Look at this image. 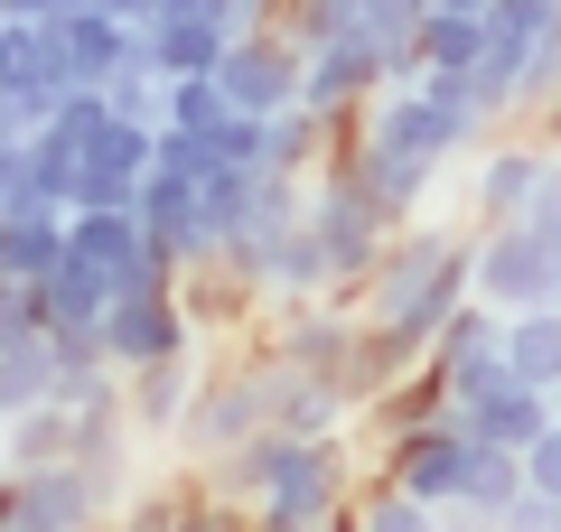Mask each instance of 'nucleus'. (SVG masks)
Wrapping results in <instances>:
<instances>
[{"instance_id": "nucleus-40", "label": "nucleus", "mask_w": 561, "mask_h": 532, "mask_svg": "<svg viewBox=\"0 0 561 532\" xmlns=\"http://www.w3.org/2000/svg\"><path fill=\"white\" fill-rule=\"evenodd\" d=\"M94 10H113V20H150V0H94Z\"/></svg>"}, {"instance_id": "nucleus-1", "label": "nucleus", "mask_w": 561, "mask_h": 532, "mask_svg": "<svg viewBox=\"0 0 561 532\" xmlns=\"http://www.w3.org/2000/svg\"><path fill=\"white\" fill-rule=\"evenodd\" d=\"M206 486L253 505V532H328L346 505H356V449L346 430L300 439V430H253L243 449L206 458Z\"/></svg>"}, {"instance_id": "nucleus-3", "label": "nucleus", "mask_w": 561, "mask_h": 532, "mask_svg": "<svg viewBox=\"0 0 561 532\" xmlns=\"http://www.w3.org/2000/svg\"><path fill=\"white\" fill-rule=\"evenodd\" d=\"M552 76H561V0H486V57H478L486 122L534 113Z\"/></svg>"}, {"instance_id": "nucleus-38", "label": "nucleus", "mask_w": 561, "mask_h": 532, "mask_svg": "<svg viewBox=\"0 0 561 532\" xmlns=\"http://www.w3.org/2000/svg\"><path fill=\"white\" fill-rule=\"evenodd\" d=\"M440 532H496V513H478V505H440Z\"/></svg>"}, {"instance_id": "nucleus-27", "label": "nucleus", "mask_w": 561, "mask_h": 532, "mask_svg": "<svg viewBox=\"0 0 561 532\" xmlns=\"http://www.w3.org/2000/svg\"><path fill=\"white\" fill-rule=\"evenodd\" d=\"M524 495V449H496V439H478V458H468V486H459V505H478V513H505Z\"/></svg>"}, {"instance_id": "nucleus-30", "label": "nucleus", "mask_w": 561, "mask_h": 532, "mask_svg": "<svg viewBox=\"0 0 561 532\" xmlns=\"http://www.w3.org/2000/svg\"><path fill=\"white\" fill-rule=\"evenodd\" d=\"M225 113H234V103H225V84H216V76H169V103H160L169 131H216Z\"/></svg>"}, {"instance_id": "nucleus-5", "label": "nucleus", "mask_w": 561, "mask_h": 532, "mask_svg": "<svg viewBox=\"0 0 561 532\" xmlns=\"http://www.w3.org/2000/svg\"><path fill=\"white\" fill-rule=\"evenodd\" d=\"M300 216H309V234H319V262H328V290H337V299H356L365 271H375V262L393 253V234H402L365 187H346V177H309Z\"/></svg>"}, {"instance_id": "nucleus-19", "label": "nucleus", "mask_w": 561, "mask_h": 532, "mask_svg": "<svg viewBox=\"0 0 561 532\" xmlns=\"http://www.w3.org/2000/svg\"><path fill=\"white\" fill-rule=\"evenodd\" d=\"M449 412H459V383H449L440 365H431V355H421L412 374H402L393 393H383L375 412H365V430L383 439V430H421V420H449Z\"/></svg>"}, {"instance_id": "nucleus-11", "label": "nucleus", "mask_w": 561, "mask_h": 532, "mask_svg": "<svg viewBox=\"0 0 561 532\" xmlns=\"http://www.w3.org/2000/svg\"><path fill=\"white\" fill-rule=\"evenodd\" d=\"M150 159H160V122H122L103 113V131L84 140V177H76V206H131L140 177H150ZM66 206V216H76Z\"/></svg>"}, {"instance_id": "nucleus-42", "label": "nucleus", "mask_w": 561, "mask_h": 532, "mask_svg": "<svg viewBox=\"0 0 561 532\" xmlns=\"http://www.w3.org/2000/svg\"><path fill=\"white\" fill-rule=\"evenodd\" d=\"M440 10H486V0H440Z\"/></svg>"}, {"instance_id": "nucleus-15", "label": "nucleus", "mask_w": 561, "mask_h": 532, "mask_svg": "<svg viewBox=\"0 0 561 532\" xmlns=\"http://www.w3.org/2000/svg\"><path fill=\"white\" fill-rule=\"evenodd\" d=\"M431 365H440V374L459 383V393H468L478 374H496V365H505V309H486V299L468 290L459 309H449L440 327H431Z\"/></svg>"}, {"instance_id": "nucleus-10", "label": "nucleus", "mask_w": 561, "mask_h": 532, "mask_svg": "<svg viewBox=\"0 0 561 532\" xmlns=\"http://www.w3.org/2000/svg\"><path fill=\"white\" fill-rule=\"evenodd\" d=\"M459 420H468V439H496V449H534L542 430H552V393H542L534 374H515V365H496V374H478L459 393Z\"/></svg>"}, {"instance_id": "nucleus-36", "label": "nucleus", "mask_w": 561, "mask_h": 532, "mask_svg": "<svg viewBox=\"0 0 561 532\" xmlns=\"http://www.w3.org/2000/svg\"><path fill=\"white\" fill-rule=\"evenodd\" d=\"M150 20H206V28H243V0H150Z\"/></svg>"}, {"instance_id": "nucleus-35", "label": "nucleus", "mask_w": 561, "mask_h": 532, "mask_svg": "<svg viewBox=\"0 0 561 532\" xmlns=\"http://www.w3.org/2000/svg\"><path fill=\"white\" fill-rule=\"evenodd\" d=\"M524 224H534L542 243H561V150L542 159V187H534V206H524Z\"/></svg>"}, {"instance_id": "nucleus-14", "label": "nucleus", "mask_w": 561, "mask_h": 532, "mask_svg": "<svg viewBox=\"0 0 561 532\" xmlns=\"http://www.w3.org/2000/svg\"><path fill=\"white\" fill-rule=\"evenodd\" d=\"M197 374H206V355H160V365H131L122 374V402H131V439H169L187 420V402H197Z\"/></svg>"}, {"instance_id": "nucleus-45", "label": "nucleus", "mask_w": 561, "mask_h": 532, "mask_svg": "<svg viewBox=\"0 0 561 532\" xmlns=\"http://www.w3.org/2000/svg\"><path fill=\"white\" fill-rule=\"evenodd\" d=\"M552 271H561V243H552Z\"/></svg>"}, {"instance_id": "nucleus-17", "label": "nucleus", "mask_w": 561, "mask_h": 532, "mask_svg": "<svg viewBox=\"0 0 561 532\" xmlns=\"http://www.w3.org/2000/svg\"><path fill=\"white\" fill-rule=\"evenodd\" d=\"M337 131L346 122H328V113H309V103H280V113H262V159L253 169H272V177H319L328 169V150H337Z\"/></svg>"}, {"instance_id": "nucleus-39", "label": "nucleus", "mask_w": 561, "mask_h": 532, "mask_svg": "<svg viewBox=\"0 0 561 532\" xmlns=\"http://www.w3.org/2000/svg\"><path fill=\"white\" fill-rule=\"evenodd\" d=\"M57 0H0V20H47Z\"/></svg>"}, {"instance_id": "nucleus-25", "label": "nucleus", "mask_w": 561, "mask_h": 532, "mask_svg": "<svg viewBox=\"0 0 561 532\" xmlns=\"http://www.w3.org/2000/svg\"><path fill=\"white\" fill-rule=\"evenodd\" d=\"M38 402H57V346H47V336H28V346H0V420L38 412Z\"/></svg>"}, {"instance_id": "nucleus-26", "label": "nucleus", "mask_w": 561, "mask_h": 532, "mask_svg": "<svg viewBox=\"0 0 561 532\" xmlns=\"http://www.w3.org/2000/svg\"><path fill=\"white\" fill-rule=\"evenodd\" d=\"M103 103H113L122 122H160V103H169V76L150 66V47H140V38H131V57H122L113 76H103Z\"/></svg>"}, {"instance_id": "nucleus-7", "label": "nucleus", "mask_w": 561, "mask_h": 532, "mask_svg": "<svg viewBox=\"0 0 561 532\" xmlns=\"http://www.w3.org/2000/svg\"><path fill=\"white\" fill-rule=\"evenodd\" d=\"M468 458H478V439H468V420H421V430H383L375 439V476L402 495H421V505H459L468 486Z\"/></svg>"}, {"instance_id": "nucleus-29", "label": "nucleus", "mask_w": 561, "mask_h": 532, "mask_svg": "<svg viewBox=\"0 0 561 532\" xmlns=\"http://www.w3.org/2000/svg\"><path fill=\"white\" fill-rule=\"evenodd\" d=\"M356 532H440V505H421V495H402V486H365L356 495Z\"/></svg>"}, {"instance_id": "nucleus-20", "label": "nucleus", "mask_w": 561, "mask_h": 532, "mask_svg": "<svg viewBox=\"0 0 561 532\" xmlns=\"http://www.w3.org/2000/svg\"><path fill=\"white\" fill-rule=\"evenodd\" d=\"M66 262V216L38 206V216H0V280H47Z\"/></svg>"}, {"instance_id": "nucleus-12", "label": "nucleus", "mask_w": 561, "mask_h": 532, "mask_svg": "<svg viewBox=\"0 0 561 532\" xmlns=\"http://www.w3.org/2000/svg\"><path fill=\"white\" fill-rule=\"evenodd\" d=\"M66 253L94 262L113 290H131V280H160V271H169V262L150 253V234H140L131 206H76V216H66ZM169 280H179V271H169Z\"/></svg>"}, {"instance_id": "nucleus-4", "label": "nucleus", "mask_w": 561, "mask_h": 532, "mask_svg": "<svg viewBox=\"0 0 561 532\" xmlns=\"http://www.w3.org/2000/svg\"><path fill=\"white\" fill-rule=\"evenodd\" d=\"M272 393H280V355L262 346H234V355H216V365H206L197 374V402H187V420L169 439H179L187 458H225V449H243V439L253 430H272Z\"/></svg>"}, {"instance_id": "nucleus-21", "label": "nucleus", "mask_w": 561, "mask_h": 532, "mask_svg": "<svg viewBox=\"0 0 561 532\" xmlns=\"http://www.w3.org/2000/svg\"><path fill=\"white\" fill-rule=\"evenodd\" d=\"M225 38H234V28H206V20H140V47H150L160 76H216Z\"/></svg>"}, {"instance_id": "nucleus-34", "label": "nucleus", "mask_w": 561, "mask_h": 532, "mask_svg": "<svg viewBox=\"0 0 561 532\" xmlns=\"http://www.w3.org/2000/svg\"><path fill=\"white\" fill-rule=\"evenodd\" d=\"M496 532H561V495H542V486H524L515 505L496 513Z\"/></svg>"}, {"instance_id": "nucleus-31", "label": "nucleus", "mask_w": 561, "mask_h": 532, "mask_svg": "<svg viewBox=\"0 0 561 532\" xmlns=\"http://www.w3.org/2000/svg\"><path fill=\"white\" fill-rule=\"evenodd\" d=\"M47 206V187H38V159H28V140H10L0 131V216H38ZM66 216V206H57Z\"/></svg>"}, {"instance_id": "nucleus-41", "label": "nucleus", "mask_w": 561, "mask_h": 532, "mask_svg": "<svg viewBox=\"0 0 561 532\" xmlns=\"http://www.w3.org/2000/svg\"><path fill=\"white\" fill-rule=\"evenodd\" d=\"M328 532H356V505H346V513H337V523H328Z\"/></svg>"}, {"instance_id": "nucleus-18", "label": "nucleus", "mask_w": 561, "mask_h": 532, "mask_svg": "<svg viewBox=\"0 0 561 532\" xmlns=\"http://www.w3.org/2000/svg\"><path fill=\"white\" fill-rule=\"evenodd\" d=\"M179 299H187V317H197V336H234L243 317L262 309V290H253L225 253H197V262H187V271H179Z\"/></svg>"}, {"instance_id": "nucleus-32", "label": "nucleus", "mask_w": 561, "mask_h": 532, "mask_svg": "<svg viewBox=\"0 0 561 532\" xmlns=\"http://www.w3.org/2000/svg\"><path fill=\"white\" fill-rule=\"evenodd\" d=\"M179 532H253V505H234V495H216V486L197 476V495H187Z\"/></svg>"}, {"instance_id": "nucleus-6", "label": "nucleus", "mask_w": 561, "mask_h": 532, "mask_svg": "<svg viewBox=\"0 0 561 532\" xmlns=\"http://www.w3.org/2000/svg\"><path fill=\"white\" fill-rule=\"evenodd\" d=\"M197 346V317H187L179 280H131V290H113V309H103V365L113 374H131V365H160V355H187Z\"/></svg>"}, {"instance_id": "nucleus-8", "label": "nucleus", "mask_w": 561, "mask_h": 532, "mask_svg": "<svg viewBox=\"0 0 561 532\" xmlns=\"http://www.w3.org/2000/svg\"><path fill=\"white\" fill-rule=\"evenodd\" d=\"M468 290L486 299V309H542V299H561V271H552V243L534 234V224H478V253H468Z\"/></svg>"}, {"instance_id": "nucleus-28", "label": "nucleus", "mask_w": 561, "mask_h": 532, "mask_svg": "<svg viewBox=\"0 0 561 532\" xmlns=\"http://www.w3.org/2000/svg\"><path fill=\"white\" fill-rule=\"evenodd\" d=\"M187 495H197V476H160V486H131L113 505V532H179Z\"/></svg>"}, {"instance_id": "nucleus-24", "label": "nucleus", "mask_w": 561, "mask_h": 532, "mask_svg": "<svg viewBox=\"0 0 561 532\" xmlns=\"http://www.w3.org/2000/svg\"><path fill=\"white\" fill-rule=\"evenodd\" d=\"M0 458H10V467H47V458H76V412H66V402H38V412L0 420Z\"/></svg>"}, {"instance_id": "nucleus-37", "label": "nucleus", "mask_w": 561, "mask_h": 532, "mask_svg": "<svg viewBox=\"0 0 561 532\" xmlns=\"http://www.w3.org/2000/svg\"><path fill=\"white\" fill-rule=\"evenodd\" d=\"M524 486H542V495H561V420H552V430L534 439V449H524Z\"/></svg>"}, {"instance_id": "nucleus-43", "label": "nucleus", "mask_w": 561, "mask_h": 532, "mask_svg": "<svg viewBox=\"0 0 561 532\" xmlns=\"http://www.w3.org/2000/svg\"><path fill=\"white\" fill-rule=\"evenodd\" d=\"M0 532H28V523H20V513H0Z\"/></svg>"}, {"instance_id": "nucleus-2", "label": "nucleus", "mask_w": 561, "mask_h": 532, "mask_svg": "<svg viewBox=\"0 0 561 532\" xmlns=\"http://www.w3.org/2000/svg\"><path fill=\"white\" fill-rule=\"evenodd\" d=\"M468 253H478V234H468V224H402L393 253L365 271L356 309L375 317V327H393V336H412V346H431V327H440V317L468 299Z\"/></svg>"}, {"instance_id": "nucleus-23", "label": "nucleus", "mask_w": 561, "mask_h": 532, "mask_svg": "<svg viewBox=\"0 0 561 532\" xmlns=\"http://www.w3.org/2000/svg\"><path fill=\"white\" fill-rule=\"evenodd\" d=\"M505 365H515V374H534L542 393L561 383V299H542V309H515V317H505Z\"/></svg>"}, {"instance_id": "nucleus-44", "label": "nucleus", "mask_w": 561, "mask_h": 532, "mask_svg": "<svg viewBox=\"0 0 561 532\" xmlns=\"http://www.w3.org/2000/svg\"><path fill=\"white\" fill-rule=\"evenodd\" d=\"M552 412H561V383H552Z\"/></svg>"}, {"instance_id": "nucleus-16", "label": "nucleus", "mask_w": 561, "mask_h": 532, "mask_svg": "<svg viewBox=\"0 0 561 532\" xmlns=\"http://www.w3.org/2000/svg\"><path fill=\"white\" fill-rule=\"evenodd\" d=\"M542 159H552V140H496V150L478 159V187H468L478 224H515L524 206H534V187H542Z\"/></svg>"}, {"instance_id": "nucleus-9", "label": "nucleus", "mask_w": 561, "mask_h": 532, "mask_svg": "<svg viewBox=\"0 0 561 532\" xmlns=\"http://www.w3.org/2000/svg\"><path fill=\"white\" fill-rule=\"evenodd\" d=\"M216 84L234 113H280V103H300L309 84V47L290 38V28H234L216 57Z\"/></svg>"}, {"instance_id": "nucleus-13", "label": "nucleus", "mask_w": 561, "mask_h": 532, "mask_svg": "<svg viewBox=\"0 0 561 532\" xmlns=\"http://www.w3.org/2000/svg\"><path fill=\"white\" fill-rule=\"evenodd\" d=\"M47 28H57V57H66L76 84H103L122 57H131V38H140V20H113V10H94V0H57Z\"/></svg>"}, {"instance_id": "nucleus-22", "label": "nucleus", "mask_w": 561, "mask_h": 532, "mask_svg": "<svg viewBox=\"0 0 561 532\" xmlns=\"http://www.w3.org/2000/svg\"><path fill=\"white\" fill-rule=\"evenodd\" d=\"M421 66H459V76H478L486 57V10H440V0H421Z\"/></svg>"}, {"instance_id": "nucleus-33", "label": "nucleus", "mask_w": 561, "mask_h": 532, "mask_svg": "<svg viewBox=\"0 0 561 532\" xmlns=\"http://www.w3.org/2000/svg\"><path fill=\"white\" fill-rule=\"evenodd\" d=\"M28 336H47L38 280H0V346H28Z\"/></svg>"}]
</instances>
